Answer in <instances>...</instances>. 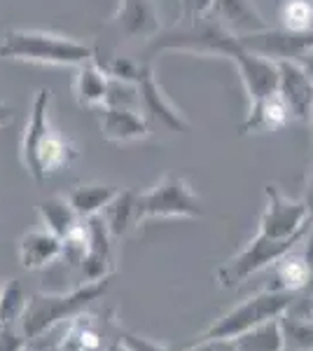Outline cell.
<instances>
[{
  "label": "cell",
  "instance_id": "6da1fadb",
  "mask_svg": "<svg viewBox=\"0 0 313 351\" xmlns=\"http://www.w3.org/2000/svg\"><path fill=\"white\" fill-rule=\"evenodd\" d=\"M49 104H52V89L40 87L31 101L26 129L21 136V162L38 183L68 167L79 155L77 145L52 124Z\"/></svg>",
  "mask_w": 313,
  "mask_h": 351
},
{
  "label": "cell",
  "instance_id": "836d02e7",
  "mask_svg": "<svg viewBox=\"0 0 313 351\" xmlns=\"http://www.w3.org/2000/svg\"><path fill=\"white\" fill-rule=\"evenodd\" d=\"M299 64L304 66V71L309 73V77H311V80H313V47H309V49H306V52H304V56H301V59H299Z\"/></svg>",
  "mask_w": 313,
  "mask_h": 351
},
{
  "label": "cell",
  "instance_id": "4fadbf2b",
  "mask_svg": "<svg viewBox=\"0 0 313 351\" xmlns=\"http://www.w3.org/2000/svg\"><path fill=\"white\" fill-rule=\"evenodd\" d=\"M101 136L110 143H136L150 136V124L143 110L127 106H103L99 108Z\"/></svg>",
  "mask_w": 313,
  "mask_h": 351
},
{
  "label": "cell",
  "instance_id": "d590c367",
  "mask_svg": "<svg viewBox=\"0 0 313 351\" xmlns=\"http://www.w3.org/2000/svg\"><path fill=\"white\" fill-rule=\"evenodd\" d=\"M309 319L313 321V307H311V311H309Z\"/></svg>",
  "mask_w": 313,
  "mask_h": 351
},
{
  "label": "cell",
  "instance_id": "7a4b0ae2",
  "mask_svg": "<svg viewBox=\"0 0 313 351\" xmlns=\"http://www.w3.org/2000/svg\"><path fill=\"white\" fill-rule=\"evenodd\" d=\"M94 47L64 33L40 28H10L0 38V59L40 66H79L94 59Z\"/></svg>",
  "mask_w": 313,
  "mask_h": 351
},
{
  "label": "cell",
  "instance_id": "f1b7e54d",
  "mask_svg": "<svg viewBox=\"0 0 313 351\" xmlns=\"http://www.w3.org/2000/svg\"><path fill=\"white\" fill-rule=\"evenodd\" d=\"M119 339L127 344L129 351H173V349L164 347V344H157V342H152V339H147V337L136 335V332H122Z\"/></svg>",
  "mask_w": 313,
  "mask_h": 351
},
{
  "label": "cell",
  "instance_id": "8d00e7d4",
  "mask_svg": "<svg viewBox=\"0 0 313 351\" xmlns=\"http://www.w3.org/2000/svg\"><path fill=\"white\" fill-rule=\"evenodd\" d=\"M49 351H64V349H59V347H54V349H49Z\"/></svg>",
  "mask_w": 313,
  "mask_h": 351
},
{
  "label": "cell",
  "instance_id": "1f68e13d",
  "mask_svg": "<svg viewBox=\"0 0 313 351\" xmlns=\"http://www.w3.org/2000/svg\"><path fill=\"white\" fill-rule=\"evenodd\" d=\"M304 258H306V263H309V267L313 271V228L306 232V237H304Z\"/></svg>",
  "mask_w": 313,
  "mask_h": 351
},
{
  "label": "cell",
  "instance_id": "2e32d148",
  "mask_svg": "<svg viewBox=\"0 0 313 351\" xmlns=\"http://www.w3.org/2000/svg\"><path fill=\"white\" fill-rule=\"evenodd\" d=\"M64 253V239L49 230H31L19 239V263L24 269H42Z\"/></svg>",
  "mask_w": 313,
  "mask_h": 351
},
{
  "label": "cell",
  "instance_id": "5b68a950",
  "mask_svg": "<svg viewBox=\"0 0 313 351\" xmlns=\"http://www.w3.org/2000/svg\"><path fill=\"white\" fill-rule=\"evenodd\" d=\"M203 206L195 195L192 185L183 176L168 173L150 190L138 192L136 204V223H145L152 218H201Z\"/></svg>",
  "mask_w": 313,
  "mask_h": 351
},
{
  "label": "cell",
  "instance_id": "83f0119b",
  "mask_svg": "<svg viewBox=\"0 0 313 351\" xmlns=\"http://www.w3.org/2000/svg\"><path fill=\"white\" fill-rule=\"evenodd\" d=\"M26 342L16 324H0V351H24Z\"/></svg>",
  "mask_w": 313,
  "mask_h": 351
},
{
  "label": "cell",
  "instance_id": "7c38bea8",
  "mask_svg": "<svg viewBox=\"0 0 313 351\" xmlns=\"http://www.w3.org/2000/svg\"><path fill=\"white\" fill-rule=\"evenodd\" d=\"M281 71V82H278V94L286 101L290 117L295 122L311 124L313 117V80L299 61H278Z\"/></svg>",
  "mask_w": 313,
  "mask_h": 351
},
{
  "label": "cell",
  "instance_id": "52a82bcc",
  "mask_svg": "<svg viewBox=\"0 0 313 351\" xmlns=\"http://www.w3.org/2000/svg\"><path fill=\"white\" fill-rule=\"evenodd\" d=\"M266 204L260 216V234L283 241H304L313 218L304 199H290L278 185H266Z\"/></svg>",
  "mask_w": 313,
  "mask_h": 351
},
{
  "label": "cell",
  "instance_id": "603a6c76",
  "mask_svg": "<svg viewBox=\"0 0 313 351\" xmlns=\"http://www.w3.org/2000/svg\"><path fill=\"white\" fill-rule=\"evenodd\" d=\"M64 351H101L103 349V332L94 324L92 316H82L71 321L64 339L56 344Z\"/></svg>",
  "mask_w": 313,
  "mask_h": 351
},
{
  "label": "cell",
  "instance_id": "e0dca14e",
  "mask_svg": "<svg viewBox=\"0 0 313 351\" xmlns=\"http://www.w3.org/2000/svg\"><path fill=\"white\" fill-rule=\"evenodd\" d=\"M208 14H213L220 24H225L231 33L243 36V33H253L266 28L264 19L253 5V0H210Z\"/></svg>",
  "mask_w": 313,
  "mask_h": 351
},
{
  "label": "cell",
  "instance_id": "9c48e42d",
  "mask_svg": "<svg viewBox=\"0 0 313 351\" xmlns=\"http://www.w3.org/2000/svg\"><path fill=\"white\" fill-rule=\"evenodd\" d=\"M248 52L264 56L271 61H299L309 47H313V31L297 33L290 28H262V31L243 33L238 36Z\"/></svg>",
  "mask_w": 313,
  "mask_h": 351
},
{
  "label": "cell",
  "instance_id": "e575fe53",
  "mask_svg": "<svg viewBox=\"0 0 313 351\" xmlns=\"http://www.w3.org/2000/svg\"><path fill=\"white\" fill-rule=\"evenodd\" d=\"M105 351H129L127 344L122 342V339H117V342H112V344H108Z\"/></svg>",
  "mask_w": 313,
  "mask_h": 351
},
{
  "label": "cell",
  "instance_id": "9a60e30c",
  "mask_svg": "<svg viewBox=\"0 0 313 351\" xmlns=\"http://www.w3.org/2000/svg\"><path fill=\"white\" fill-rule=\"evenodd\" d=\"M110 92V73L99 61L87 59L75 66V77H73V96L82 108H103Z\"/></svg>",
  "mask_w": 313,
  "mask_h": 351
},
{
  "label": "cell",
  "instance_id": "5bb4252c",
  "mask_svg": "<svg viewBox=\"0 0 313 351\" xmlns=\"http://www.w3.org/2000/svg\"><path fill=\"white\" fill-rule=\"evenodd\" d=\"M234 66H236L238 75H241L243 89H246L250 104L278 94L281 71H278L276 61L264 59V56H258L246 49V52L234 61Z\"/></svg>",
  "mask_w": 313,
  "mask_h": 351
},
{
  "label": "cell",
  "instance_id": "cb8c5ba5",
  "mask_svg": "<svg viewBox=\"0 0 313 351\" xmlns=\"http://www.w3.org/2000/svg\"><path fill=\"white\" fill-rule=\"evenodd\" d=\"M234 342L238 351H286L281 319L266 321V324L234 337Z\"/></svg>",
  "mask_w": 313,
  "mask_h": 351
},
{
  "label": "cell",
  "instance_id": "8992f818",
  "mask_svg": "<svg viewBox=\"0 0 313 351\" xmlns=\"http://www.w3.org/2000/svg\"><path fill=\"white\" fill-rule=\"evenodd\" d=\"M295 243L299 241H283V239H271L266 234H255L246 246L238 253H234L225 265L218 269V284L222 288H236L246 284L253 274L274 267V265L283 256H288L295 248Z\"/></svg>",
  "mask_w": 313,
  "mask_h": 351
},
{
  "label": "cell",
  "instance_id": "d6a6232c",
  "mask_svg": "<svg viewBox=\"0 0 313 351\" xmlns=\"http://www.w3.org/2000/svg\"><path fill=\"white\" fill-rule=\"evenodd\" d=\"M14 120V112H12V106H8L5 101H0V129L12 124Z\"/></svg>",
  "mask_w": 313,
  "mask_h": 351
},
{
  "label": "cell",
  "instance_id": "44dd1931",
  "mask_svg": "<svg viewBox=\"0 0 313 351\" xmlns=\"http://www.w3.org/2000/svg\"><path fill=\"white\" fill-rule=\"evenodd\" d=\"M271 269H274V286H269V288H274V291L297 293L301 288L309 286V281L313 276L304 253H295V251L283 256Z\"/></svg>",
  "mask_w": 313,
  "mask_h": 351
},
{
  "label": "cell",
  "instance_id": "7402d4cb",
  "mask_svg": "<svg viewBox=\"0 0 313 351\" xmlns=\"http://www.w3.org/2000/svg\"><path fill=\"white\" fill-rule=\"evenodd\" d=\"M136 204H138V192L134 190H119L112 202L108 204L101 213V218L105 220L108 230L112 232V237H124L131 228H136Z\"/></svg>",
  "mask_w": 313,
  "mask_h": 351
},
{
  "label": "cell",
  "instance_id": "4316f807",
  "mask_svg": "<svg viewBox=\"0 0 313 351\" xmlns=\"http://www.w3.org/2000/svg\"><path fill=\"white\" fill-rule=\"evenodd\" d=\"M283 26L290 31L306 33L313 31V5L306 0H292L283 8Z\"/></svg>",
  "mask_w": 313,
  "mask_h": 351
},
{
  "label": "cell",
  "instance_id": "8fae6325",
  "mask_svg": "<svg viewBox=\"0 0 313 351\" xmlns=\"http://www.w3.org/2000/svg\"><path fill=\"white\" fill-rule=\"evenodd\" d=\"M84 230H87V251L79 263V279H82V284L108 279V276H112V263H115V258H112V239L115 237L101 216L84 220Z\"/></svg>",
  "mask_w": 313,
  "mask_h": 351
},
{
  "label": "cell",
  "instance_id": "30bf717a",
  "mask_svg": "<svg viewBox=\"0 0 313 351\" xmlns=\"http://www.w3.org/2000/svg\"><path fill=\"white\" fill-rule=\"evenodd\" d=\"M110 26L124 40H155L162 33L155 0H119L115 14L110 16Z\"/></svg>",
  "mask_w": 313,
  "mask_h": 351
},
{
  "label": "cell",
  "instance_id": "ba28073f",
  "mask_svg": "<svg viewBox=\"0 0 313 351\" xmlns=\"http://www.w3.org/2000/svg\"><path fill=\"white\" fill-rule=\"evenodd\" d=\"M131 82L138 87V101H140V110L145 115H150L152 120H157L162 127H166L168 132H187L190 122L183 112L178 110V106L168 99L164 87L157 82L155 77V68L150 61H138Z\"/></svg>",
  "mask_w": 313,
  "mask_h": 351
},
{
  "label": "cell",
  "instance_id": "484cf974",
  "mask_svg": "<svg viewBox=\"0 0 313 351\" xmlns=\"http://www.w3.org/2000/svg\"><path fill=\"white\" fill-rule=\"evenodd\" d=\"M26 302H28V298L19 281L12 279L10 284H5L3 291H0V324L19 326V319L26 309Z\"/></svg>",
  "mask_w": 313,
  "mask_h": 351
},
{
  "label": "cell",
  "instance_id": "ffe728a7",
  "mask_svg": "<svg viewBox=\"0 0 313 351\" xmlns=\"http://www.w3.org/2000/svg\"><path fill=\"white\" fill-rule=\"evenodd\" d=\"M115 185H103V183H79L73 185V190L68 192V202L73 204V208L77 211V216L82 220L101 216L103 208L112 202V197L117 195Z\"/></svg>",
  "mask_w": 313,
  "mask_h": 351
},
{
  "label": "cell",
  "instance_id": "ac0fdd59",
  "mask_svg": "<svg viewBox=\"0 0 313 351\" xmlns=\"http://www.w3.org/2000/svg\"><path fill=\"white\" fill-rule=\"evenodd\" d=\"M292 120L286 101L281 94L266 96L262 101L250 104L246 122L241 124V134H262V132H278Z\"/></svg>",
  "mask_w": 313,
  "mask_h": 351
},
{
  "label": "cell",
  "instance_id": "d4e9b609",
  "mask_svg": "<svg viewBox=\"0 0 313 351\" xmlns=\"http://www.w3.org/2000/svg\"><path fill=\"white\" fill-rule=\"evenodd\" d=\"M286 351H313V321L309 316H281Z\"/></svg>",
  "mask_w": 313,
  "mask_h": 351
},
{
  "label": "cell",
  "instance_id": "d6986e66",
  "mask_svg": "<svg viewBox=\"0 0 313 351\" xmlns=\"http://www.w3.org/2000/svg\"><path fill=\"white\" fill-rule=\"evenodd\" d=\"M38 213H40L42 228L54 232V234L61 237V239H66L71 232H75L79 225H82V218L77 216L73 204L68 202V197H64V195H54V197L42 199L38 204Z\"/></svg>",
  "mask_w": 313,
  "mask_h": 351
},
{
  "label": "cell",
  "instance_id": "277c9868",
  "mask_svg": "<svg viewBox=\"0 0 313 351\" xmlns=\"http://www.w3.org/2000/svg\"><path fill=\"white\" fill-rule=\"evenodd\" d=\"M290 307H292V293L266 288V291H260L253 298L243 300L241 304H236L227 314H222L197 339H215V337L234 339L238 335H243V332L253 330V328L266 324V321L281 319L283 314H288Z\"/></svg>",
  "mask_w": 313,
  "mask_h": 351
},
{
  "label": "cell",
  "instance_id": "3957f363",
  "mask_svg": "<svg viewBox=\"0 0 313 351\" xmlns=\"http://www.w3.org/2000/svg\"><path fill=\"white\" fill-rule=\"evenodd\" d=\"M108 284H110V276L101 281L79 284L68 293H36L28 298L26 309L19 319V330L24 332L28 342L42 337L54 326L77 319L89 304L103 298Z\"/></svg>",
  "mask_w": 313,
  "mask_h": 351
},
{
  "label": "cell",
  "instance_id": "4dcf8cb0",
  "mask_svg": "<svg viewBox=\"0 0 313 351\" xmlns=\"http://www.w3.org/2000/svg\"><path fill=\"white\" fill-rule=\"evenodd\" d=\"M311 127H313V117H311ZM304 202L311 211V218H313V155H311V164H309V176H306V195H304Z\"/></svg>",
  "mask_w": 313,
  "mask_h": 351
},
{
  "label": "cell",
  "instance_id": "f546056e",
  "mask_svg": "<svg viewBox=\"0 0 313 351\" xmlns=\"http://www.w3.org/2000/svg\"><path fill=\"white\" fill-rule=\"evenodd\" d=\"M185 351H238L234 339L227 337H215V339H197L192 347H187Z\"/></svg>",
  "mask_w": 313,
  "mask_h": 351
},
{
  "label": "cell",
  "instance_id": "74e56055",
  "mask_svg": "<svg viewBox=\"0 0 313 351\" xmlns=\"http://www.w3.org/2000/svg\"><path fill=\"white\" fill-rule=\"evenodd\" d=\"M24 351H33V349H28V347H26V349H24Z\"/></svg>",
  "mask_w": 313,
  "mask_h": 351
}]
</instances>
